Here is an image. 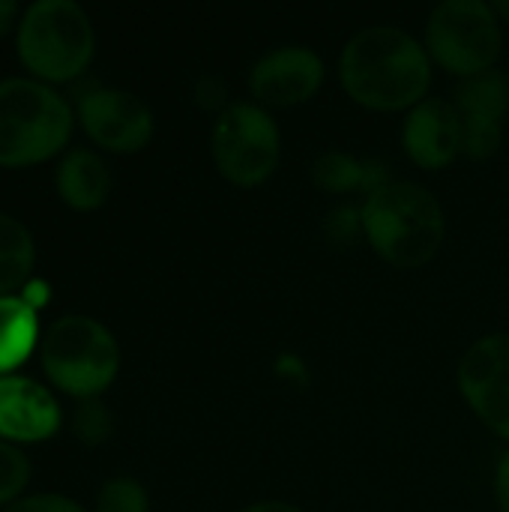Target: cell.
Masks as SVG:
<instances>
[{
  "instance_id": "obj_1",
  "label": "cell",
  "mask_w": 509,
  "mask_h": 512,
  "mask_svg": "<svg viewBox=\"0 0 509 512\" xmlns=\"http://www.w3.org/2000/svg\"><path fill=\"white\" fill-rule=\"evenodd\" d=\"M432 57L402 27L375 24L357 30L339 54V81L351 102L369 111H411L429 99Z\"/></svg>"
},
{
  "instance_id": "obj_2",
  "label": "cell",
  "mask_w": 509,
  "mask_h": 512,
  "mask_svg": "<svg viewBox=\"0 0 509 512\" xmlns=\"http://www.w3.org/2000/svg\"><path fill=\"white\" fill-rule=\"evenodd\" d=\"M363 237L375 255L396 270L426 267L444 243L447 219L441 201L420 183L393 180L363 198Z\"/></svg>"
},
{
  "instance_id": "obj_3",
  "label": "cell",
  "mask_w": 509,
  "mask_h": 512,
  "mask_svg": "<svg viewBox=\"0 0 509 512\" xmlns=\"http://www.w3.org/2000/svg\"><path fill=\"white\" fill-rule=\"evenodd\" d=\"M72 108L36 78L0 81V168H27L57 156L72 135Z\"/></svg>"
},
{
  "instance_id": "obj_4",
  "label": "cell",
  "mask_w": 509,
  "mask_h": 512,
  "mask_svg": "<svg viewBox=\"0 0 509 512\" xmlns=\"http://www.w3.org/2000/svg\"><path fill=\"white\" fill-rule=\"evenodd\" d=\"M93 48L90 15L75 0H39L18 21V57L42 84H66L84 75Z\"/></svg>"
},
{
  "instance_id": "obj_5",
  "label": "cell",
  "mask_w": 509,
  "mask_h": 512,
  "mask_svg": "<svg viewBox=\"0 0 509 512\" xmlns=\"http://www.w3.org/2000/svg\"><path fill=\"white\" fill-rule=\"evenodd\" d=\"M48 381L81 402L99 399L120 372V348L111 330L87 315L57 318L39 345Z\"/></svg>"
},
{
  "instance_id": "obj_6",
  "label": "cell",
  "mask_w": 509,
  "mask_h": 512,
  "mask_svg": "<svg viewBox=\"0 0 509 512\" xmlns=\"http://www.w3.org/2000/svg\"><path fill=\"white\" fill-rule=\"evenodd\" d=\"M423 45L435 66L465 81L495 69L504 45V24L492 3L444 0L426 21Z\"/></svg>"
},
{
  "instance_id": "obj_7",
  "label": "cell",
  "mask_w": 509,
  "mask_h": 512,
  "mask_svg": "<svg viewBox=\"0 0 509 512\" xmlns=\"http://www.w3.org/2000/svg\"><path fill=\"white\" fill-rule=\"evenodd\" d=\"M210 156L216 171L240 186L255 189L267 183L282 156V132L273 114L255 102H231L210 129Z\"/></svg>"
},
{
  "instance_id": "obj_8",
  "label": "cell",
  "mask_w": 509,
  "mask_h": 512,
  "mask_svg": "<svg viewBox=\"0 0 509 512\" xmlns=\"http://www.w3.org/2000/svg\"><path fill=\"white\" fill-rule=\"evenodd\" d=\"M456 381L474 417L509 441V333L474 342L459 360Z\"/></svg>"
},
{
  "instance_id": "obj_9",
  "label": "cell",
  "mask_w": 509,
  "mask_h": 512,
  "mask_svg": "<svg viewBox=\"0 0 509 512\" xmlns=\"http://www.w3.org/2000/svg\"><path fill=\"white\" fill-rule=\"evenodd\" d=\"M78 120L93 144L111 153H138L150 144L153 111L129 90L90 87L78 96Z\"/></svg>"
},
{
  "instance_id": "obj_10",
  "label": "cell",
  "mask_w": 509,
  "mask_h": 512,
  "mask_svg": "<svg viewBox=\"0 0 509 512\" xmlns=\"http://www.w3.org/2000/svg\"><path fill=\"white\" fill-rule=\"evenodd\" d=\"M324 60L306 45H279L255 60L249 90L261 108H294L318 96L324 87Z\"/></svg>"
},
{
  "instance_id": "obj_11",
  "label": "cell",
  "mask_w": 509,
  "mask_h": 512,
  "mask_svg": "<svg viewBox=\"0 0 509 512\" xmlns=\"http://www.w3.org/2000/svg\"><path fill=\"white\" fill-rule=\"evenodd\" d=\"M405 156L423 171H444L462 153V114L456 102L423 99L402 123Z\"/></svg>"
},
{
  "instance_id": "obj_12",
  "label": "cell",
  "mask_w": 509,
  "mask_h": 512,
  "mask_svg": "<svg viewBox=\"0 0 509 512\" xmlns=\"http://www.w3.org/2000/svg\"><path fill=\"white\" fill-rule=\"evenodd\" d=\"M60 429L57 399L36 381L6 375L0 378V441L36 444Z\"/></svg>"
},
{
  "instance_id": "obj_13",
  "label": "cell",
  "mask_w": 509,
  "mask_h": 512,
  "mask_svg": "<svg viewBox=\"0 0 509 512\" xmlns=\"http://www.w3.org/2000/svg\"><path fill=\"white\" fill-rule=\"evenodd\" d=\"M57 195L81 213L99 210L111 192V171L105 159L93 150H69L54 174Z\"/></svg>"
},
{
  "instance_id": "obj_14",
  "label": "cell",
  "mask_w": 509,
  "mask_h": 512,
  "mask_svg": "<svg viewBox=\"0 0 509 512\" xmlns=\"http://www.w3.org/2000/svg\"><path fill=\"white\" fill-rule=\"evenodd\" d=\"M312 183L330 195H345V192H366V198L387 183H393L390 168L381 159H360L342 150L321 153L312 162Z\"/></svg>"
},
{
  "instance_id": "obj_15",
  "label": "cell",
  "mask_w": 509,
  "mask_h": 512,
  "mask_svg": "<svg viewBox=\"0 0 509 512\" xmlns=\"http://www.w3.org/2000/svg\"><path fill=\"white\" fill-rule=\"evenodd\" d=\"M39 312H33L18 294L0 297V378L15 372L36 348Z\"/></svg>"
},
{
  "instance_id": "obj_16",
  "label": "cell",
  "mask_w": 509,
  "mask_h": 512,
  "mask_svg": "<svg viewBox=\"0 0 509 512\" xmlns=\"http://www.w3.org/2000/svg\"><path fill=\"white\" fill-rule=\"evenodd\" d=\"M456 108L462 117H480V120L504 123V117L509 114V75L495 66L483 75L459 81Z\"/></svg>"
},
{
  "instance_id": "obj_17",
  "label": "cell",
  "mask_w": 509,
  "mask_h": 512,
  "mask_svg": "<svg viewBox=\"0 0 509 512\" xmlns=\"http://www.w3.org/2000/svg\"><path fill=\"white\" fill-rule=\"evenodd\" d=\"M36 246L30 231L9 213H0V297L24 288L33 270Z\"/></svg>"
},
{
  "instance_id": "obj_18",
  "label": "cell",
  "mask_w": 509,
  "mask_h": 512,
  "mask_svg": "<svg viewBox=\"0 0 509 512\" xmlns=\"http://www.w3.org/2000/svg\"><path fill=\"white\" fill-rule=\"evenodd\" d=\"M504 141V123L480 120V117H462V153L474 162H486L501 150Z\"/></svg>"
},
{
  "instance_id": "obj_19",
  "label": "cell",
  "mask_w": 509,
  "mask_h": 512,
  "mask_svg": "<svg viewBox=\"0 0 509 512\" xmlns=\"http://www.w3.org/2000/svg\"><path fill=\"white\" fill-rule=\"evenodd\" d=\"M72 432L81 444L87 447H99L114 435V417L105 408V402L99 399H87L75 408L72 414Z\"/></svg>"
},
{
  "instance_id": "obj_20",
  "label": "cell",
  "mask_w": 509,
  "mask_h": 512,
  "mask_svg": "<svg viewBox=\"0 0 509 512\" xmlns=\"http://www.w3.org/2000/svg\"><path fill=\"white\" fill-rule=\"evenodd\" d=\"M96 512H150V498L138 480L114 477L99 489Z\"/></svg>"
},
{
  "instance_id": "obj_21",
  "label": "cell",
  "mask_w": 509,
  "mask_h": 512,
  "mask_svg": "<svg viewBox=\"0 0 509 512\" xmlns=\"http://www.w3.org/2000/svg\"><path fill=\"white\" fill-rule=\"evenodd\" d=\"M27 480H30L27 456L18 447H12L9 441H0V507L15 504L18 495L24 492Z\"/></svg>"
},
{
  "instance_id": "obj_22",
  "label": "cell",
  "mask_w": 509,
  "mask_h": 512,
  "mask_svg": "<svg viewBox=\"0 0 509 512\" xmlns=\"http://www.w3.org/2000/svg\"><path fill=\"white\" fill-rule=\"evenodd\" d=\"M324 231L333 243H342V246H351L360 234H363V207H354V204H342L336 210L327 213V222H324Z\"/></svg>"
},
{
  "instance_id": "obj_23",
  "label": "cell",
  "mask_w": 509,
  "mask_h": 512,
  "mask_svg": "<svg viewBox=\"0 0 509 512\" xmlns=\"http://www.w3.org/2000/svg\"><path fill=\"white\" fill-rule=\"evenodd\" d=\"M192 99H195V105L201 108V111H207V114H222L225 108H231V99H228V84L219 78V75H201L198 81H195V90H192Z\"/></svg>"
},
{
  "instance_id": "obj_24",
  "label": "cell",
  "mask_w": 509,
  "mask_h": 512,
  "mask_svg": "<svg viewBox=\"0 0 509 512\" xmlns=\"http://www.w3.org/2000/svg\"><path fill=\"white\" fill-rule=\"evenodd\" d=\"M3 512H84V507L63 495H30V498H18Z\"/></svg>"
},
{
  "instance_id": "obj_25",
  "label": "cell",
  "mask_w": 509,
  "mask_h": 512,
  "mask_svg": "<svg viewBox=\"0 0 509 512\" xmlns=\"http://www.w3.org/2000/svg\"><path fill=\"white\" fill-rule=\"evenodd\" d=\"M495 501H498V512H509V450L498 459L495 468Z\"/></svg>"
},
{
  "instance_id": "obj_26",
  "label": "cell",
  "mask_w": 509,
  "mask_h": 512,
  "mask_svg": "<svg viewBox=\"0 0 509 512\" xmlns=\"http://www.w3.org/2000/svg\"><path fill=\"white\" fill-rule=\"evenodd\" d=\"M18 297L33 309V312H39L45 303H48V297H51V288H48V282H42V279H30L21 291H18Z\"/></svg>"
},
{
  "instance_id": "obj_27",
  "label": "cell",
  "mask_w": 509,
  "mask_h": 512,
  "mask_svg": "<svg viewBox=\"0 0 509 512\" xmlns=\"http://www.w3.org/2000/svg\"><path fill=\"white\" fill-rule=\"evenodd\" d=\"M15 18H18L15 0H0V39L15 27Z\"/></svg>"
},
{
  "instance_id": "obj_28",
  "label": "cell",
  "mask_w": 509,
  "mask_h": 512,
  "mask_svg": "<svg viewBox=\"0 0 509 512\" xmlns=\"http://www.w3.org/2000/svg\"><path fill=\"white\" fill-rule=\"evenodd\" d=\"M240 512H303L300 507L288 504V501H261V504H252Z\"/></svg>"
},
{
  "instance_id": "obj_29",
  "label": "cell",
  "mask_w": 509,
  "mask_h": 512,
  "mask_svg": "<svg viewBox=\"0 0 509 512\" xmlns=\"http://www.w3.org/2000/svg\"><path fill=\"white\" fill-rule=\"evenodd\" d=\"M492 9H495V15L501 18V24H509V0H498V3H492Z\"/></svg>"
}]
</instances>
